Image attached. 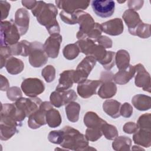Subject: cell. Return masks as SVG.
<instances>
[{
  "mask_svg": "<svg viewBox=\"0 0 151 151\" xmlns=\"http://www.w3.org/2000/svg\"><path fill=\"white\" fill-rule=\"evenodd\" d=\"M31 12L37 18V21L46 27L50 35L60 33V26L56 19L58 10L54 4L38 1Z\"/></svg>",
  "mask_w": 151,
  "mask_h": 151,
  "instance_id": "obj_1",
  "label": "cell"
},
{
  "mask_svg": "<svg viewBox=\"0 0 151 151\" xmlns=\"http://www.w3.org/2000/svg\"><path fill=\"white\" fill-rule=\"evenodd\" d=\"M20 36L19 30L12 20L1 21V46H11L17 44Z\"/></svg>",
  "mask_w": 151,
  "mask_h": 151,
  "instance_id": "obj_2",
  "label": "cell"
},
{
  "mask_svg": "<svg viewBox=\"0 0 151 151\" xmlns=\"http://www.w3.org/2000/svg\"><path fill=\"white\" fill-rule=\"evenodd\" d=\"M63 140L60 145L64 147H69L72 150L74 146H87L88 140L79 131L70 126H65L62 129Z\"/></svg>",
  "mask_w": 151,
  "mask_h": 151,
  "instance_id": "obj_3",
  "label": "cell"
},
{
  "mask_svg": "<svg viewBox=\"0 0 151 151\" xmlns=\"http://www.w3.org/2000/svg\"><path fill=\"white\" fill-rule=\"evenodd\" d=\"M97 60L91 55H87L77 65L74 73V83H81L84 82L89 74L96 65Z\"/></svg>",
  "mask_w": 151,
  "mask_h": 151,
  "instance_id": "obj_4",
  "label": "cell"
},
{
  "mask_svg": "<svg viewBox=\"0 0 151 151\" xmlns=\"http://www.w3.org/2000/svg\"><path fill=\"white\" fill-rule=\"evenodd\" d=\"M29 62L34 67H41L48 61V55L44 51L43 45L37 41L31 42Z\"/></svg>",
  "mask_w": 151,
  "mask_h": 151,
  "instance_id": "obj_5",
  "label": "cell"
},
{
  "mask_svg": "<svg viewBox=\"0 0 151 151\" xmlns=\"http://www.w3.org/2000/svg\"><path fill=\"white\" fill-rule=\"evenodd\" d=\"M51 108H52L51 103L48 101L42 102L39 109L28 117V126L31 129H36L46 124V112Z\"/></svg>",
  "mask_w": 151,
  "mask_h": 151,
  "instance_id": "obj_6",
  "label": "cell"
},
{
  "mask_svg": "<svg viewBox=\"0 0 151 151\" xmlns=\"http://www.w3.org/2000/svg\"><path fill=\"white\" fill-rule=\"evenodd\" d=\"M77 24H79V31L76 37L79 40L87 38L95 25L93 17L89 14L82 10L79 11Z\"/></svg>",
  "mask_w": 151,
  "mask_h": 151,
  "instance_id": "obj_7",
  "label": "cell"
},
{
  "mask_svg": "<svg viewBox=\"0 0 151 151\" xmlns=\"http://www.w3.org/2000/svg\"><path fill=\"white\" fill-rule=\"evenodd\" d=\"M21 89L26 96L35 97L44 92L45 86L44 83L39 78H28L22 81Z\"/></svg>",
  "mask_w": 151,
  "mask_h": 151,
  "instance_id": "obj_8",
  "label": "cell"
},
{
  "mask_svg": "<svg viewBox=\"0 0 151 151\" xmlns=\"http://www.w3.org/2000/svg\"><path fill=\"white\" fill-rule=\"evenodd\" d=\"M91 5L96 15L103 18L110 17L115 9V2L111 0H94Z\"/></svg>",
  "mask_w": 151,
  "mask_h": 151,
  "instance_id": "obj_9",
  "label": "cell"
},
{
  "mask_svg": "<svg viewBox=\"0 0 151 151\" xmlns=\"http://www.w3.org/2000/svg\"><path fill=\"white\" fill-rule=\"evenodd\" d=\"M77 96L76 92L73 90H67L65 91H55L51 93L50 99L52 105L56 107L68 104L76 100Z\"/></svg>",
  "mask_w": 151,
  "mask_h": 151,
  "instance_id": "obj_10",
  "label": "cell"
},
{
  "mask_svg": "<svg viewBox=\"0 0 151 151\" xmlns=\"http://www.w3.org/2000/svg\"><path fill=\"white\" fill-rule=\"evenodd\" d=\"M41 103V99L38 97H35L29 99L21 97L16 101L15 104L27 117H29L39 109Z\"/></svg>",
  "mask_w": 151,
  "mask_h": 151,
  "instance_id": "obj_11",
  "label": "cell"
},
{
  "mask_svg": "<svg viewBox=\"0 0 151 151\" xmlns=\"http://www.w3.org/2000/svg\"><path fill=\"white\" fill-rule=\"evenodd\" d=\"M62 42V36L58 34L51 35L45 41L43 45L44 51L48 57L57 58Z\"/></svg>",
  "mask_w": 151,
  "mask_h": 151,
  "instance_id": "obj_12",
  "label": "cell"
},
{
  "mask_svg": "<svg viewBox=\"0 0 151 151\" xmlns=\"http://www.w3.org/2000/svg\"><path fill=\"white\" fill-rule=\"evenodd\" d=\"M57 7L63 11L73 13L78 10H83L87 8L90 2L89 1H68L61 0L55 1Z\"/></svg>",
  "mask_w": 151,
  "mask_h": 151,
  "instance_id": "obj_13",
  "label": "cell"
},
{
  "mask_svg": "<svg viewBox=\"0 0 151 151\" xmlns=\"http://www.w3.org/2000/svg\"><path fill=\"white\" fill-rule=\"evenodd\" d=\"M102 83L101 80H86L78 84L77 88L78 94L84 99H87L96 93L97 88Z\"/></svg>",
  "mask_w": 151,
  "mask_h": 151,
  "instance_id": "obj_14",
  "label": "cell"
},
{
  "mask_svg": "<svg viewBox=\"0 0 151 151\" xmlns=\"http://www.w3.org/2000/svg\"><path fill=\"white\" fill-rule=\"evenodd\" d=\"M136 72L135 84L139 87H142L144 91H150V77L149 74L146 71L143 65L138 64L134 65Z\"/></svg>",
  "mask_w": 151,
  "mask_h": 151,
  "instance_id": "obj_15",
  "label": "cell"
},
{
  "mask_svg": "<svg viewBox=\"0 0 151 151\" xmlns=\"http://www.w3.org/2000/svg\"><path fill=\"white\" fill-rule=\"evenodd\" d=\"M21 35H24L28 31L29 22V14L28 11L24 8H19L15 14V21Z\"/></svg>",
  "mask_w": 151,
  "mask_h": 151,
  "instance_id": "obj_16",
  "label": "cell"
},
{
  "mask_svg": "<svg viewBox=\"0 0 151 151\" xmlns=\"http://www.w3.org/2000/svg\"><path fill=\"white\" fill-rule=\"evenodd\" d=\"M102 31L112 36L121 34L124 29L123 21L120 18H114L101 24Z\"/></svg>",
  "mask_w": 151,
  "mask_h": 151,
  "instance_id": "obj_17",
  "label": "cell"
},
{
  "mask_svg": "<svg viewBox=\"0 0 151 151\" xmlns=\"http://www.w3.org/2000/svg\"><path fill=\"white\" fill-rule=\"evenodd\" d=\"M122 18L126 25L128 27L130 34H131L136 27L142 22L139 14L136 11L130 9H127L124 12Z\"/></svg>",
  "mask_w": 151,
  "mask_h": 151,
  "instance_id": "obj_18",
  "label": "cell"
},
{
  "mask_svg": "<svg viewBox=\"0 0 151 151\" xmlns=\"http://www.w3.org/2000/svg\"><path fill=\"white\" fill-rule=\"evenodd\" d=\"M74 70H65L60 74L59 83L56 87V91H61L68 90L73 86L74 83Z\"/></svg>",
  "mask_w": 151,
  "mask_h": 151,
  "instance_id": "obj_19",
  "label": "cell"
},
{
  "mask_svg": "<svg viewBox=\"0 0 151 151\" xmlns=\"http://www.w3.org/2000/svg\"><path fill=\"white\" fill-rule=\"evenodd\" d=\"M136 73L134 65H129V66L124 69L119 70L113 76V80L114 82L120 85H123L128 83L134 76Z\"/></svg>",
  "mask_w": 151,
  "mask_h": 151,
  "instance_id": "obj_20",
  "label": "cell"
},
{
  "mask_svg": "<svg viewBox=\"0 0 151 151\" xmlns=\"http://www.w3.org/2000/svg\"><path fill=\"white\" fill-rule=\"evenodd\" d=\"M113 79L101 80V84L98 91V95L102 99H109L113 97L117 91V87L112 81Z\"/></svg>",
  "mask_w": 151,
  "mask_h": 151,
  "instance_id": "obj_21",
  "label": "cell"
},
{
  "mask_svg": "<svg viewBox=\"0 0 151 151\" xmlns=\"http://www.w3.org/2000/svg\"><path fill=\"white\" fill-rule=\"evenodd\" d=\"M121 103L115 100L110 99L106 100L103 104V108L104 112L111 116V117L116 119L120 116V110L121 107Z\"/></svg>",
  "mask_w": 151,
  "mask_h": 151,
  "instance_id": "obj_22",
  "label": "cell"
},
{
  "mask_svg": "<svg viewBox=\"0 0 151 151\" xmlns=\"http://www.w3.org/2000/svg\"><path fill=\"white\" fill-rule=\"evenodd\" d=\"M106 122L101 119L98 115L93 111L86 113L84 117V124L88 128L101 129L102 125Z\"/></svg>",
  "mask_w": 151,
  "mask_h": 151,
  "instance_id": "obj_23",
  "label": "cell"
},
{
  "mask_svg": "<svg viewBox=\"0 0 151 151\" xmlns=\"http://www.w3.org/2000/svg\"><path fill=\"white\" fill-rule=\"evenodd\" d=\"M133 105L140 111H146L150 109L151 98L144 94H137L132 100Z\"/></svg>",
  "mask_w": 151,
  "mask_h": 151,
  "instance_id": "obj_24",
  "label": "cell"
},
{
  "mask_svg": "<svg viewBox=\"0 0 151 151\" xmlns=\"http://www.w3.org/2000/svg\"><path fill=\"white\" fill-rule=\"evenodd\" d=\"M5 66L7 72L12 75L21 73L24 68L23 62L21 60L14 57H11L7 60Z\"/></svg>",
  "mask_w": 151,
  "mask_h": 151,
  "instance_id": "obj_25",
  "label": "cell"
},
{
  "mask_svg": "<svg viewBox=\"0 0 151 151\" xmlns=\"http://www.w3.org/2000/svg\"><path fill=\"white\" fill-rule=\"evenodd\" d=\"M134 142L136 144L144 146L145 147L150 146V130L139 129L133 135Z\"/></svg>",
  "mask_w": 151,
  "mask_h": 151,
  "instance_id": "obj_26",
  "label": "cell"
},
{
  "mask_svg": "<svg viewBox=\"0 0 151 151\" xmlns=\"http://www.w3.org/2000/svg\"><path fill=\"white\" fill-rule=\"evenodd\" d=\"M31 42L27 40H22L17 44L10 46L12 55H22L27 57L29 55Z\"/></svg>",
  "mask_w": 151,
  "mask_h": 151,
  "instance_id": "obj_27",
  "label": "cell"
},
{
  "mask_svg": "<svg viewBox=\"0 0 151 151\" xmlns=\"http://www.w3.org/2000/svg\"><path fill=\"white\" fill-rule=\"evenodd\" d=\"M114 61L119 70L127 68L130 65V55L129 52L124 50H119L116 54Z\"/></svg>",
  "mask_w": 151,
  "mask_h": 151,
  "instance_id": "obj_28",
  "label": "cell"
},
{
  "mask_svg": "<svg viewBox=\"0 0 151 151\" xmlns=\"http://www.w3.org/2000/svg\"><path fill=\"white\" fill-rule=\"evenodd\" d=\"M47 124L52 128L59 126L61 123V117L59 111L53 108H51L46 112Z\"/></svg>",
  "mask_w": 151,
  "mask_h": 151,
  "instance_id": "obj_29",
  "label": "cell"
},
{
  "mask_svg": "<svg viewBox=\"0 0 151 151\" xmlns=\"http://www.w3.org/2000/svg\"><path fill=\"white\" fill-rule=\"evenodd\" d=\"M80 110V106L78 103L71 101L65 106V112L67 119L69 121L75 123L78 121L79 117V112Z\"/></svg>",
  "mask_w": 151,
  "mask_h": 151,
  "instance_id": "obj_30",
  "label": "cell"
},
{
  "mask_svg": "<svg viewBox=\"0 0 151 151\" xmlns=\"http://www.w3.org/2000/svg\"><path fill=\"white\" fill-rule=\"evenodd\" d=\"M80 52L79 48L76 43L67 45L63 50L64 57L69 60L76 58Z\"/></svg>",
  "mask_w": 151,
  "mask_h": 151,
  "instance_id": "obj_31",
  "label": "cell"
},
{
  "mask_svg": "<svg viewBox=\"0 0 151 151\" xmlns=\"http://www.w3.org/2000/svg\"><path fill=\"white\" fill-rule=\"evenodd\" d=\"M17 126L1 123V139L6 140L14 135L17 132Z\"/></svg>",
  "mask_w": 151,
  "mask_h": 151,
  "instance_id": "obj_32",
  "label": "cell"
},
{
  "mask_svg": "<svg viewBox=\"0 0 151 151\" xmlns=\"http://www.w3.org/2000/svg\"><path fill=\"white\" fill-rule=\"evenodd\" d=\"M150 25L142 22L140 23L133 31L130 34L133 35H137L142 38H147L150 36Z\"/></svg>",
  "mask_w": 151,
  "mask_h": 151,
  "instance_id": "obj_33",
  "label": "cell"
},
{
  "mask_svg": "<svg viewBox=\"0 0 151 151\" xmlns=\"http://www.w3.org/2000/svg\"><path fill=\"white\" fill-rule=\"evenodd\" d=\"M79 11L80 10H78L73 13H68L62 10L60 13V17L62 21L65 23L70 25H74L77 24Z\"/></svg>",
  "mask_w": 151,
  "mask_h": 151,
  "instance_id": "obj_34",
  "label": "cell"
},
{
  "mask_svg": "<svg viewBox=\"0 0 151 151\" xmlns=\"http://www.w3.org/2000/svg\"><path fill=\"white\" fill-rule=\"evenodd\" d=\"M101 132L105 137L109 140H112L118 136V132L115 126L104 123L101 126Z\"/></svg>",
  "mask_w": 151,
  "mask_h": 151,
  "instance_id": "obj_35",
  "label": "cell"
},
{
  "mask_svg": "<svg viewBox=\"0 0 151 151\" xmlns=\"http://www.w3.org/2000/svg\"><path fill=\"white\" fill-rule=\"evenodd\" d=\"M41 74L47 83L52 82L55 77V68L51 65H48L42 69Z\"/></svg>",
  "mask_w": 151,
  "mask_h": 151,
  "instance_id": "obj_36",
  "label": "cell"
},
{
  "mask_svg": "<svg viewBox=\"0 0 151 151\" xmlns=\"http://www.w3.org/2000/svg\"><path fill=\"white\" fill-rule=\"evenodd\" d=\"M103 133L101 129L87 128L86 131V137L87 140L94 142L101 137Z\"/></svg>",
  "mask_w": 151,
  "mask_h": 151,
  "instance_id": "obj_37",
  "label": "cell"
},
{
  "mask_svg": "<svg viewBox=\"0 0 151 151\" xmlns=\"http://www.w3.org/2000/svg\"><path fill=\"white\" fill-rule=\"evenodd\" d=\"M150 114H145L139 117L137 124L139 129L150 130Z\"/></svg>",
  "mask_w": 151,
  "mask_h": 151,
  "instance_id": "obj_38",
  "label": "cell"
},
{
  "mask_svg": "<svg viewBox=\"0 0 151 151\" xmlns=\"http://www.w3.org/2000/svg\"><path fill=\"white\" fill-rule=\"evenodd\" d=\"M48 138L50 142L60 145L63 140V132L62 129L51 131L48 134Z\"/></svg>",
  "mask_w": 151,
  "mask_h": 151,
  "instance_id": "obj_39",
  "label": "cell"
},
{
  "mask_svg": "<svg viewBox=\"0 0 151 151\" xmlns=\"http://www.w3.org/2000/svg\"><path fill=\"white\" fill-rule=\"evenodd\" d=\"M1 68L5 65L7 60L12 55L10 46H1Z\"/></svg>",
  "mask_w": 151,
  "mask_h": 151,
  "instance_id": "obj_40",
  "label": "cell"
},
{
  "mask_svg": "<svg viewBox=\"0 0 151 151\" xmlns=\"http://www.w3.org/2000/svg\"><path fill=\"white\" fill-rule=\"evenodd\" d=\"M114 55L115 53L113 51H107V54L104 60L100 63L103 67L107 70H110L114 65Z\"/></svg>",
  "mask_w": 151,
  "mask_h": 151,
  "instance_id": "obj_41",
  "label": "cell"
},
{
  "mask_svg": "<svg viewBox=\"0 0 151 151\" xmlns=\"http://www.w3.org/2000/svg\"><path fill=\"white\" fill-rule=\"evenodd\" d=\"M7 97L11 101H17L22 97L21 90L18 87H11L7 90Z\"/></svg>",
  "mask_w": 151,
  "mask_h": 151,
  "instance_id": "obj_42",
  "label": "cell"
},
{
  "mask_svg": "<svg viewBox=\"0 0 151 151\" xmlns=\"http://www.w3.org/2000/svg\"><path fill=\"white\" fill-rule=\"evenodd\" d=\"M11 5L6 1H0V9L1 13V19L2 21L6 19L8 16L9 12L10 11Z\"/></svg>",
  "mask_w": 151,
  "mask_h": 151,
  "instance_id": "obj_43",
  "label": "cell"
},
{
  "mask_svg": "<svg viewBox=\"0 0 151 151\" xmlns=\"http://www.w3.org/2000/svg\"><path fill=\"white\" fill-rule=\"evenodd\" d=\"M131 139L126 136H120L117 137L113 143V146H130Z\"/></svg>",
  "mask_w": 151,
  "mask_h": 151,
  "instance_id": "obj_44",
  "label": "cell"
},
{
  "mask_svg": "<svg viewBox=\"0 0 151 151\" xmlns=\"http://www.w3.org/2000/svg\"><path fill=\"white\" fill-rule=\"evenodd\" d=\"M133 113V107L128 103H124L121 106L120 114L124 117H129Z\"/></svg>",
  "mask_w": 151,
  "mask_h": 151,
  "instance_id": "obj_45",
  "label": "cell"
},
{
  "mask_svg": "<svg viewBox=\"0 0 151 151\" xmlns=\"http://www.w3.org/2000/svg\"><path fill=\"white\" fill-rule=\"evenodd\" d=\"M98 44L101 45L105 48H109L112 47V41L106 36H100L96 41Z\"/></svg>",
  "mask_w": 151,
  "mask_h": 151,
  "instance_id": "obj_46",
  "label": "cell"
},
{
  "mask_svg": "<svg viewBox=\"0 0 151 151\" xmlns=\"http://www.w3.org/2000/svg\"><path fill=\"white\" fill-rule=\"evenodd\" d=\"M139 130L138 125L134 122L126 123L123 126V131L129 134H132L136 132Z\"/></svg>",
  "mask_w": 151,
  "mask_h": 151,
  "instance_id": "obj_47",
  "label": "cell"
},
{
  "mask_svg": "<svg viewBox=\"0 0 151 151\" xmlns=\"http://www.w3.org/2000/svg\"><path fill=\"white\" fill-rule=\"evenodd\" d=\"M143 3H144V1L141 0H137V1L129 0L127 1V5L129 9L134 10L135 11L139 10L141 8H142Z\"/></svg>",
  "mask_w": 151,
  "mask_h": 151,
  "instance_id": "obj_48",
  "label": "cell"
},
{
  "mask_svg": "<svg viewBox=\"0 0 151 151\" xmlns=\"http://www.w3.org/2000/svg\"><path fill=\"white\" fill-rule=\"evenodd\" d=\"M21 3L22 5L25 7L26 8L30 9L31 11L32 9H33L34 8V7L36 6L37 4V1H35V0H22L21 1Z\"/></svg>",
  "mask_w": 151,
  "mask_h": 151,
  "instance_id": "obj_49",
  "label": "cell"
},
{
  "mask_svg": "<svg viewBox=\"0 0 151 151\" xmlns=\"http://www.w3.org/2000/svg\"><path fill=\"white\" fill-rule=\"evenodd\" d=\"M9 88V82L6 77L1 75V90L7 91Z\"/></svg>",
  "mask_w": 151,
  "mask_h": 151,
  "instance_id": "obj_50",
  "label": "cell"
}]
</instances>
